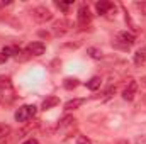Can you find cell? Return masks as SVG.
Returning a JSON list of instances; mask_svg holds the SVG:
<instances>
[{
    "mask_svg": "<svg viewBox=\"0 0 146 144\" xmlns=\"http://www.w3.org/2000/svg\"><path fill=\"white\" fill-rule=\"evenodd\" d=\"M76 144H92V141H90L87 136H80V137L76 139Z\"/></svg>",
    "mask_w": 146,
    "mask_h": 144,
    "instance_id": "18",
    "label": "cell"
},
{
    "mask_svg": "<svg viewBox=\"0 0 146 144\" xmlns=\"http://www.w3.org/2000/svg\"><path fill=\"white\" fill-rule=\"evenodd\" d=\"M136 92H138V83H136L134 80H129L127 85H126V88H124V92H122V98L127 100V102H131V100L134 98Z\"/></svg>",
    "mask_w": 146,
    "mask_h": 144,
    "instance_id": "3",
    "label": "cell"
},
{
    "mask_svg": "<svg viewBox=\"0 0 146 144\" xmlns=\"http://www.w3.org/2000/svg\"><path fill=\"white\" fill-rule=\"evenodd\" d=\"M90 20H92V14H90L88 7L87 5L80 7V10H78V24L80 26H87V24H90Z\"/></svg>",
    "mask_w": 146,
    "mask_h": 144,
    "instance_id": "5",
    "label": "cell"
},
{
    "mask_svg": "<svg viewBox=\"0 0 146 144\" xmlns=\"http://www.w3.org/2000/svg\"><path fill=\"white\" fill-rule=\"evenodd\" d=\"M39 127V122H34V124H29L27 127H24L22 131H21V136H24V134H27V132H31V131H34Z\"/></svg>",
    "mask_w": 146,
    "mask_h": 144,
    "instance_id": "15",
    "label": "cell"
},
{
    "mask_svg": "<svg viewBox=\"0 0 146 144\" xmlns=\"http://www.w3.org/2000/svg\"><path fill=\"white\" fill-rule=\"evenodd\" d=\"M36 112L37 110L34 105H24V107H21L15 112V120L17 122H27L29 119H33L36 115Z\"/></svg>",
    "mask_w": 146,
    "mask_h": 144,
    "instance_id": "1",
    "label": "cell"
},
{
    "mask_svg": "<svg viewBox=\"0 0 146 144\" xmlns=\"http://www.w3.org/2000/svg\"><path fill=\"white\" fill-rule=\"evenodd\" d=\"M134 7H136L141 14H146V2H136V3H134Z\"/></svg>",
    "mask_w": 146,
    "mask_h": 144,
    "instance_id": "17",
    "label": "cell"
},
{
    "mask_svg": "<svg viewBox=\"0 0 146 144\" xmlns=\"http://www.w3.org/2000/svg\"><path fill=\"white\" fill-rule=\"evenodd\" d=\"M87 53H88L92 58H95V59H100V58H102V51H100V49H97V48H88V49H87Z\"/></svg>",
    "mask_w": 146,
    "mask_h": 144,
    "instance_id": "14",
    "label": "cell"
},
{
    "mask_svg": "<svg viewBox=\"0 0 146 144\" xmlns=\"http://www.w3.org/2000/svg\"><path fill=\"white\" fill-rule=\"evenodd\" d=\"M95 9H97L99 14H107L110 9H114V5L110 2H107V0H100V2L95 3Z\"/></svg>",
    "mask_w": 146,
    "mask_h": 144,
    "instance_id": "7",
    "label": "cell"
},
{
    "mask_svg": "<svg viewBox=\"0 0 146 144\" xmlns=\"http://www.w3.org/2000/svg\"><path fill=\"white\" fill-rule=\"evenodd\" d=\"M22 144H39V141H37V139H34V137H31V139H26Z\"/></svg>",
    "mask_w": 146,
    "mask_h": 144,
    "instance_id": "20",
    "label": "cell"
},
{
    "mask_svg": "<svg viewBox=\"0 0 146 144\" xmlns=\"http://www.w3.org/2000/svg\"><path fill=\"white\" fill-rule=\"evenodd\" d=\"M33 17H34V20H36V22L44 24V22H48V20H51V19H53V12H51L48 7L41 5V7H36V9L33 10Z\"/></svg>",
    "mask_w": 146,
    "mask_h": 144,
    "instance_id": "2",
    "label": "cell"
},
{
    "mask_svg": "<svg viewBox=\"0 0 146 144\" xmlns=\"http://www.w3.org/2000/svg\"><path fill=\"white\" fill-rule=\"evenodd\" d=\"M58 104H60V98H58V97H48V98L42 100V105H41V107L44 108V110H49V108L56 107Z\"/></svg>",
    "mask_w": 146,
    "mask_h": 144,
    "instance_id": "8",
    "label": "cell"
},
{
    "mask_svg": "<svg viewBox=\"0 0 146 144\" xmlns=\"http://www.w3.org/2000/svg\"><path fill=\"white\" fill-rule=\"evenodd\" d=\"M114 92H115V87H110L109 90L106 92V98H109V97H112V93H114Z\"/></svg>",
    "mask_w": 146,
    "mask_h": 144,
    "instance_id": "19",
    "label": "cell"
},
{
    "mask_svg": "<svg viewBox=\"0 0 146 144\" xmlns=\"http://www.w3.org/2000/svg\"><path fill=\"white\" fill-rule=\"evenodd\" d=\"M87 88H88V90H97V88H100V78H99V76L90 78V80L87 81Z\"/></svg>",
    "mask_w": 146,
    "mask_h": 144,
    "instance_id": "11",
    "label": "cell"
},
{
    "mask_svg": "<svg viewBox=\"0 0 146 144\" xmlns=\"http://www.w3.org/2000/svg\"><path fill=\"white\" fill-rule=\"evenodd\" d=\"M119 41H122L126 46H131V44H134V41H136V37L133 32H127V31H122V32H119Z\"/></svg>",
    "mask_w": 146,
    "mask_h": 144,
    "instance_id": "6",
    "label": "cell"
},
{
    "mask_svg": "<svg viewBox=\"0 0 146 144\" xmlns=\"http://www.w3.org/2000/svg\"><path fill=\"white\" fill-rule=\"evenodd\" d=\"M10 134V126L7 124H0V141H5V137Z\"/></svg>",
    "mask_w": 146,
    "mask_h": 144,
    "instance_id": "13",
    "label": "cell"
},
{
    "mask_svg": "<svg viewBox=\"0 0 146 144\" xmlns=\"http://www.w3.org/2000/svg\"><path fill=\"white\" fill-rule=\"evenodd\" d=\"M72 122H75V119H73L72 115H66V117H63V120L60 122V127H66V126H70Z\"/></svg>",
    "mask_w": 146,
    "mask_h": 144,
    "instance_id": "16",
    "label": "cell"
},
{
    "mask_svg": "<svg viewBox=\"0 0 146 144\" xmlns=\"http://www.w3.org/2000/svg\"><path fill=\"white\" fill-rule=\"evenodd\" d=\"M83 104H85L83 98H73V100H68V102L65 104V108H66V110H75V108L82 107Z\"/></svg>",
    "mask_w": 146,
    "mask_h": 144,
    "instance_id": "9",
    "label": "cell"
},
{
    "mask_svg": "<svg viewBox=\"0 0 146 144\" xmlns=\"http://www.w3.org/2000/svg\"><path fill=\"white\" fill-rule=\"evenodd\" d=\"M136 144H146V136H141L136 139Z\"/></svg>",
    "mask_w": 146,
    "mask_h": 144,
    "instance_id": "21",
    "label": "cell"
},
{
    "mask_svg": "<svg viewBox=\"0 0 146 144\" xmlns=\"http://www.w3.org/2000/svg\"><path fill=\"white\" fill-rule=\"evenodd\" d=\"M63 87H65L66 90H73V88L78 87V80H76V78H65Z\"/></svg>",
    "mask_w": 146,
    "mask_h": 144,
    "instance_id": "12",
    "label": "cell"
},
{
    "mask_svg": "<svg viewBox=\"0 0 146 144\" xmlns=\"http://www.w3.org/2000/svg\"><path fill=\"white\" fill-rule=\"evenodd\" d=\"M143 83H145V85H146V78H145V80H143Z\"/></svg>",
    "mask_w": 146,
    "mask_h": 144,
    "instance_id": "23",
    "label": "cell"
},
{
    "mask_svg": "<svg viewBox=\"0 0 146 144\" xmlns=\"http://www.w3.org/2000/svg\"><path fill=\"white\" fill-rule=\"evenodd\" d=\"M7 59H9V58H7L5 54H2V53H0V63H5Z\"/></svg>",
    "mask_w": 146,
    "mask_h": 144,
    "instance_id": "22",
    "label": "cell"
},
{
    "mask_svg": "<svg viewBox=\"0 0 146 144\" xmlns=\"http://www.w3.org/2000/svg\"><path fill=\"white\" fill-rule=\"evenodd\" d=\"M145 61H146V48H143L134 54V65L141 66V65H145Z\"/></svg>",
    "mask_w": 146,
    "mask_h": 144,
    "instance_id": "10",
    "label": "cell"
},
{
    "mask_svg": "<svg viewBox=\"0 0 146 144\" xmlns=\"http://www.w3.org/2000/svg\"><path fill=\"white\" fill-rule=\"evenodd\" d=\"M44 51H46V46L41 41H34L27 46V53L31 56H41V54H44Z\"/></svg>",
    "mask_w": 146,
    "mask_h": 144,
    "instance_id": "4",
    "label": "cell"
}]
</instances>
